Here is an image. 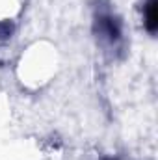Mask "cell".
I'll return each instance as SVG.
<instances>
[{"label": "cell", "instance_id": "1", "mask_svg": "<svg viewBox=\"0 0 158 160\" xmlns=\"http://www.w3.org/2000/svg\"><path fill=\"white\" fill-rule=\"evenodd\" d=\"M156 26H158V21H156V0H147L145 4V28L155 34L156 32Z\"/></svg>", "mask_w": 158, "mask_h": 160}]
</instances>
